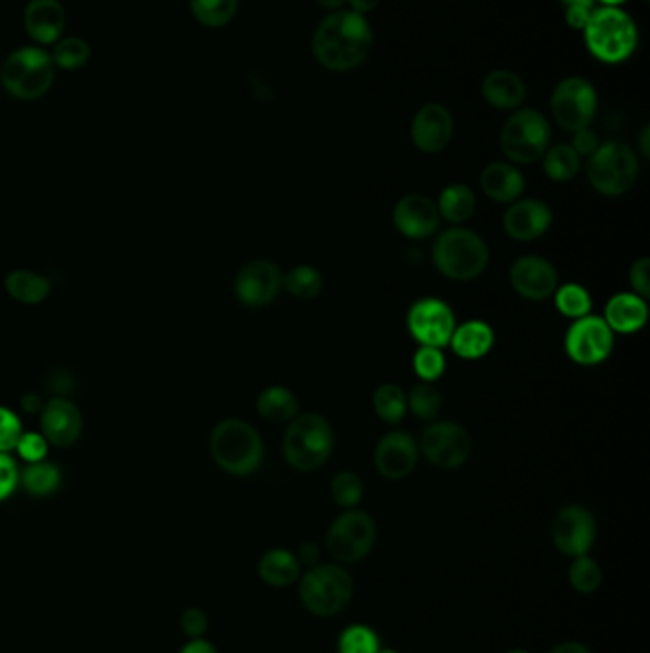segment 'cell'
Masks as SVG:
<instances>
[{
  "instance_id": "obj_42",
  "label": "cell",
  "mask_w": 650,
  "mask_h": 653,
  "mask_svg": "<svg viewBox=\"0 0 650 653\" xmlns=\"http://www.w3.org/2000/svg\"><path fill=\"white\" fill-rule=\"evenodd\" d=\"M412 367L422 383H435L443 377L446 370V360L443 349L435 346H420L412 357Z\"/></svg>"
},
{
  "instance_id": "obj_16",
  "label": "cell",
  "mask_w": 650,
  "mask_h": 653,
  "mask_svg": "<svg viewBox=\"0 0 650 653\" xmlns=\"http://www.w3.org/2000/svg\"><path fill=\"white\" fill-rule=\"evenodd\" d=\"M283 276L281 268L269 260L245 264L235 276V297L248 308H266L283 291Z\"/></svg>"
},
{
  "instance_id": "obj_10",
  "label": "cell",
  "mask_w": 650,
  "mask_h": 653,
  "mask_svg": "<svg viewBox=\"0 0 650 653\" xmlns=\"http://www.w3.org/2000/svg\"><path fill=\"white\" fill-rule=\"evenodd\" d=\"M378 527L368 512L347 509L326 532V550L338 564H355L372 553Z\"/></svg>"
},
{
  "instance_id": "obj_29",
  "label": "cell",
  "mask_w": 650,
  "mask_h": 653,
  "mask_svg": "<svg viewBox=\"0 0 650 653\" xmlns=\"http://www.w3.org/2000/svg\"><path fill=\"white\" fill-rule=\"evenodd\" d=\"M4 289H7L10 299L25 306L41 304L48 299L50 291H52L48 277H44L39 271L25 270V268L10 271L4 279Z\"/></svg>"
},
{
  "instance_id": "obj_35",
  "label": "cell",
  "mask_w": 650,
  "mask_h": 653,
  "mask_svg": "<svg viewBox=\"0 0 650 653\" xmlns=\"http://www.w3.org/2000/svg\"><path fill=\"white\" fill-rule=\"evenodd\" d=\"M372 405H375L376 415L388 425L401 422L409 411L407 394L399 384L393 383H383L376 388Z\"/></svg>"
},
{
  "instance_id": "obj_6",
  "label": "cell",
  "mask_w": 650,
  "mask_h": 653,
  "mask_svg": "<svg viewBox=\"0 0 650 653\" xmlns=\"http://www.w3.org/2000/svg\"><path fill=\"white\" fill-rule=\"evenodd\" d=\"M354 592V579L338 564H315L300 581V600L317 618L338 615L351 602Z\"/></svg>"
},
{
  "instance_id": "obj_51",
  "label": "cell",
  "mask_w": 650,
  "mask_h": 653,
  "mask_svg": "<svg viewBox=\"0 0 650 653\" xmlns=\"http://www.w3.org/2000/svg\"><path fill=\"white\" fill-rule=\"evenodd\" d=\"M297 560L300 564H307V566H315L318 560V547L312 540H305L300 545L297 550Z\"/></svg>"
},
{
  "instance_id": "obj_40",
  "label": "cell",
  "mask_w": 650,
  "mask_h": 653,
  "mask_svg": "<svg viewBox=\"0 0 650 653\" xmlns=\"http://www.w3.org/2000/svg\"><path fill=\"white\" fill-rule=\"evenodd\" d=\"M331 495H333L334 503L342 506V509H355L357 504L361 503L362 495H365V483L361 477L355 474L351 470H342L331 482Z\"/></svg>"
},
{
  "instance_id": "obj_3",
  "label": "cell",
  "mask_w": 650,
  "mask_h": 653,
  "mask_svg": "<svg viewBox=\"0 0 650 653\" xmlns=\"http://www.w3.org/2000/svg\"><path fill=\"white\" fill-rule=\"evenodd\" d=\"M433 264L453 281H472L487 270L490 253L481 235L474 229L454 226L433 243Z\"/></svg>"
},
{
  "instance_id": "obj_47",
  "label": "cell",
  "mask_w": 650,
  "mask_h": 653,
  "mask_svg": "<svg viewBox=\"0 0 650 653\" xmlns=\"http://www.w3.org/2000/svg\"><path fill=\"white\" fill-rule=\"evenodd\" d=\"M180 627L189 639H203L208 631V615L201 608H187L180 618Z\"/></svg>"
},
{
  "instance_id": "obj_28",
  "label": "cell",
  "mask_w": 650,
  "mask_h": 653,
  "mask_svg": "<svg viewBox=\"0 0 650 653\" xmlns=\"http://www.w3.org/2000/svg\"><path fill=\"white\" fill-rule=\"evenodd\" d=\"M258 574L269 587H289L302 576V564L286 548H271L258 561Z\"/></svg>"
},
{
  "instance_id": "obj_31",
  "label": "cell",
  "mask_w": 650,
  "mask_h": 653,
  "mask_svg": "<svg viewBox=\"0 0 650 653\" xmlns=\"http://www.w3.org/2000/svg\"><path fill=\"white\" fill-rule=\"evenodd\" d=\"M62 480V470L48 459L35 464H25L20 469V488L31 497L43 499L54 495L59 490Z\"/></svg>"
},
{
  "instance_id": "obj_26",
  "label": "cell",
  "mask_w": 650,
  "mask_h": 653,
  "mask_svg": "<svg viewBox=\"0 0 650 653\" xmlns=\"http://www.w3.org/2000/svg\"><path fill=\"white\" fill-rule=\"evenodd\" d=\"M483 98L496 109H519L527 100L523 78L508 69H496L483 78Z\"/></svg>"
},
{
  "instance_id": "obj_41",
  "label": "cell",
  "mask_w": 650,
  "mask_h": 653,
  "mask_svg": "<svg viewBox=\"0 0 650 653\" xmlns=\"http://www.w3.org/2000/svg\"><path fill=\"white\" fill-rule=\"evenodd\" d=\"M52 62L62 69H78L90 60V46L83 39L69 36V39H59L54 52L50 54Z\"/></svg>"
},
{
  "instance_id": "obj_17",
  "label": "cell",
  "mask_w": 650,
  "mask_h": 653,
  "mask_svg": "<svg viewBox=\"0 0 650 653\" xmlns=\"http://www.w3.org/2000/svg\"><path fill=\"white\" fill-rule=\"evenodd\" d=\"M509 283L524 300L542 302L557 291V268L544 256H521L509 268Z\"/></svg>"
},
{
  "instance_id": "obj_55",
  "label": "cell",
  "mask_w": 650,
  "mask_h": 653,
  "mask_svg": "<svg viewBox=\"0 0 650 653\" xmlns=\"http://www.w3.org/2000/svg\"><path fill=\"white\" fill-rule=\"evenodd\" d=\"M550 653H592L589 652V647L584 646L582 642H563V644H557V646L553 647L552 652Z\"/></svg>"
},
{
  "instance_id": "obj_20",
  "label": "cell",
  "mask_w": 650,
  "mask_h": 653,
  "mask_svg": "<svg viewBox=\"0 0 650 653\" xmlns=\"http://www.w3.org/2000/svg\"><path fill=\"white\" fill-rule=\"evenodd\" d=\"M420 448L409 432H389L376 443L375 467L386 480H403L416 469Z\"/></svg>"
},
{
  "instance_id": "obj_61",
  "label": "cell",
  "mask_w": 650,
  "mask_h": 653,
  "mask_svg": "<svg viewBox=\"0 0 650 653\" xmlns=\"http://www.w3.org/2000/svg\"><path fill=\"white\" fill-rule=\"evenodd\" d=\"M376 653H397V652H393V650H378V652H376Z\"/></svg>"
},
{
  "instance_id": "obj_37",
  "label": "cell",
  "mask_w": 650,
  "mask_h": 653,
  "mask_svg": "<svg viewBox=\"0 0 650 653\" xmlns=\"http://www.w3.org/2000/svg\"><path fill=\"white\" fill-rule=\"evenodd\" d=\"M192 12L206 28H224L234 20L239 0H189Z\"/></svg>"
},
{
  "instance_id": "obj_14",
  "label": "cell",
  "mask_w": 650,
  "mask_h": 653,
  "mask_svg": "<svg viewBox=\"0 0 650 653\" xmlns=\"http://www.w3.org/2000/svg\"><path fill=\"white\" fill-rule=\"evenodd\" d=\"M407 329L420 346L445 349L456 329V318L445 300L425 297L410 306Z\"/></svg>"
},
{
  "instance_id": "obj_21",
  "label": "cell",
  "mask_w": 650,
  "mask_h": 653,
  "mask_svg": "<svg viewBox=\"0 0 650 653\" xmlns=\"http://www.w3.org/2000/svg\"><path fill=\"white\" fill-rule=\"evenodd\" d=\"M553 213L548 203L540 200H517L503 213V232L516 242H537L552 227Z\"/></svg>"
},
{
  "instance_id": "obj_52",
  "label": "cell",
  "mask_w": 650,
  "mask_h": 653,
  "mask_svg": "<svg viewBox=\"0 0 650 653\" xmlns=\"http://www.w3.org/2000/svg\"><path fill=\"white\" fill-rule=\"evenodd\" d=\"M180 653H218L213 642H208L205 639H192L185 644Z\"/></svg>"
},
{
  "instance_id": "obj_4",
  "label": "cell",
  "mask_w": 650,
  "mask_h": 653,
  "mask_svg": "<svg viewBox=\"0 0 650 653\" xmlns=\"http://www.w3.org/2000/svg\"><path fill=\"white\" fill-rule=\"evenodd\" d=\"M334 451L331 422L317 413H302L290 420L283 438V457L300 472L321 469Z\"/></svg>"
},
{
  "instance_id": "obj_7",
  "label": "cell",
  "mask_w": 650,
  "mask_h": 653,
  "mask_svg": "<svg viewBox=\"0 0 650 653\" xmlns=\"http://www.w3.org/2000/svg\"><path fill=\"white\" fill-rule=\"evenodd\" d=\"M56 65L41 46H23L7 57L0 69V83L10 96L36 100L48 93L54 83Z\"/></svg>"
},
{
  "instance_id": "obj_36",
  "label": "cell",
  "mask_w": 650,
  "mask_h": 653,
  "mask_svg": "<svg viewBox=\"0 0 650 653\" xmlns=\"http://www.w3.org/2000/svg\"><path fill=\"white\" fill-rule=\"evenodd\" d=\"M553 300H555L559 312L573 321L589 315L592 308H594L592 295L586 287L578 283L561 285L557 287V291L553 292Z\"/></svg>"
},
{
  "instance_id": "obj_60",
  "label": "cell",
  "mask_w": 650,
  "mask_h": 653,
  "mask_svg": "<svg viewBox=\"0 0 650 653\" xmlns=\"http://www.w3.org/2000/svg\"><path fill=\"white\" fill-rule=\"evenodd\" d=\"M506 653H530L527 650H521V647H513V650H508Z\"/></svg>"
},
{
  "instance_id": "obj_48",
  "label": "cell",
  "mask_w": 650,
  "mask_h": 653,
  "mask_svg": "<svg viewBox=\"0 0 650 653\" xmlns=\"http://www.w3.org/2000/svg\"><path fill=\"white\" fill-rule=\"evenodd\" d=\"M650 260L647 256L637 258L636 263L631 264L629 268V283L631 289L639 297L649 299L650 297V281H649Z\"/></svg>"
},
{
  "instance_id": "obj_24",
  "label": "cell",
  "mask_w": 650,
  "mask_h": 653,
  "mask_svg": "<svg viewBox=\"0 0 650 653\" xmlns=\"http://www.w3.org/2000/svg\"><path fill=\"white\" fill-rule=\"evenodd\" d=\"M613 333L633 334L641 331L649 321L647 299L636 292H618L605 306V315Z\"/></svg>"
},
{
  "instance_id": "obj_22",
  "label": "cell",
  "mask_w": 650,
  "mask_h": 653,
  "mask_svg": "<svg viewBox=\"0 0 650 653\" xmlns=\"http://www.w3.org/2000/svg\"><path fill=\"white\" fill-rule=\"evenodd\" d=\"M441 214L437 203L422 193H410L397 201L393 224L409 239H425L437 232Z\"/></svg>"
},
{
  "instance_id": "obj_56",
  "label": "cell",
  "mask_w": 650,
  "mask_h": 653,
  "mask_svg": "<svg viewBox=\"0 0 650 653\" xmlns=\"http://www.w3.org/2000/svg\"><path fill=\"white\" fill-rule=\"evenodd\" d=\"M313 2H317L318 7L326 8V10H339V8L346 4L347 0H313Z\"/></svg>"
},
{
  "instance_id": "obj_25",
  "label": "cell",
  "mask_w": 650,
  "mask_h": 653,
  "mask_svg": "<svg viewBox=\"0 0 650 653\" xmlns=\"http://www.w3.org/2000/svg\"><path fill=\"white\" fill-rule=\"evenodd\" d=\"M479 182L487 197L502 205H511L513 201L521 200L524 192L523 172L519 171L513 163L498 161V163L487 164Z\"/></svg>"
},
{
  "instance_id": "obj_53",
  "label": "cell",
  "mask_w": 650,
  "mask_h": 653,
  "mask_svg": "<svg viewBox=\"0 0 650 653\" xmlns=\"http://www.w3.org/2000/svg\"><path fill=\"white\" fill-rule=\"evenodd\" d=\"M44 402L39 394H25L22 398V409L25 413L43 411Z\"/></svg>"
},
{
  "instance_id": "obj_19",
  "label": "cell",
  "mask_w": 650,
  "mask_h": 653,
  "mask_svg": "<svg viewBox=\"0 0 650 653\" xmlns=\"http://www.w3.org/2000/svg\"><path fill=\"white\" fill-rule=\"evenodd\" d=\"M41 415V433L54 448L67 449L77 443L83 433V413L77 404L65 396H54L44 402Z\"/></svg>"
},
{
  "instance_id": "obj_39",
  "label": "cell",
  "mask_w": 650,
  "mask_h": 653,
  "mask_svg": "<svg viewBox=\"0 0 650 653\" xmlns=\"http://www.w3.org/2000/svg\"><path fill=\"white\" fill-rule=\"evenodd\" d=\"M407 407L418 419L433 420L441 413L443 396L432 383H420L412 386V390L409 392Z\"/></svg>"
},
{
  "instance_id": "obj_33",
  "label": "cell",
  "mask_w": 650,
  "mask_h": 653,
  "mask_svg": "<svg viewBox=\"0 0 650 653\" xmlns=\"http://www.w3.org/2000/svg\"><path fill=\"white\" fill-rule=\"evenodd\" d=\"M325 287L323 274L310 264H300L283 276V289L290 297L300 300L317 299Z\"/></svg>"
},
{
  "instance_id": "obj_34",
  "label": "cell",
  "mask_w": 650,
  "mask_h": 653,
  "mask_svg": "<svg viewBox=\"0 0 650 653\" xmlns=\"http://www.w3.org/2000/svg\"><path fill=\"white\" fill-rule=\"evenodd\" d=\"M579 167H582V157L568 143L548 148L544 153L545 176L553 182H571L578 174Z\"/></svg>"
},
{
  "instance_id": "obj_15",
  "label": "cell",
  "mask_w": 650,
  "mask_h": 653,
  "mask_svg": "<svg viewBox=\"0 0 650 653\" xmlns=\"http://www.w3.org/2000/svg\"><path fill=\"white\" fill-rule=\"evenodd\" d=\"M597 537L594 514L586 506L566 504L553 516L552 540L559 553L578 558L589 553Z\"/></svg>"
},
{
  "instance_id": "obj_58",
  "label": "cell",
  "mask_w": 650,
  "mask_h": 653,
  "mask_svg": "<svg viewBox=\"0 0 650 653\" xmlns=\"http://www.w3.org/2000/svg\"><path fill=\"white\" fill-rule=\"evenodd\" d=\"M641 153L643 157H649V127L643 128V132H641Z\"/></svg>"
},
{
  "instance_id": "obj_44",
  "label": "cell",
  "mask_w": 650,
  "mask_h": 653,
  "mask_svg": "<svg viewBox=\"0 0 650 653\" xmlns=\"http://www.w3.org/2000/svg\"><path fill=\"white\" fill-rule=\"evenodd\" d=\"M378 650V639L368 627H349L339 639V653H376Z\"/></svg>"
},
{
  "instance_id": "obj_8",
  "label": "cell",
  "mask_w": 650,
  "mask_h": 653,
  "mask_svg": "<svg viewBox=\"0 0 650 653\" xmlns=\"http://www.w3.org/2000/svg\"><path fill=\"white\" fill-rule=\"evenodd\" d=\"M639 159L624 142H605L587 161V180L605 197H620L636 185Z\"/></svg>"
},
{
  "instance_id": "obj_50",
  "label": "cell",
  "mask_w": 650,
  "mask_h": 653,
  "mask_svg": "<svg viewBox=\"0 0 650 653\" xmlns=\"http://www.w3.org/2000/svg\"><path fill=\"white\" fill-rule=\"evenodd\" d=\"M594 12V8H566L565 20L568 23V28L584 29L586 28L589 15Z\"/></svg>"
},
{
  "instance_id": "obj_30",
  "label": "cell",
  "mask_w": 650,
  "mask_h": 653,
  "mask_svg": "<svg viewBox=\"0 0 650 653\" xmlns=\"http://www.w3.org/2000/svg\"><path fill=\"white\" fill-rule=\"evenodd\" d=\"M256 411L269 422H290L300 411V404L286 386H268L256 399Z\"/></svg>"
},
{
  "instance_id": "obj_45",
  "label": "cell",
  "mask_w": 650,
  "mask_h": 653,
  "mask_svg": "<svg viewBox=\"0 0 650 653\" xmlns=\"http://www.w3.org/2000/svg\"><path fill=\"white\" fill-rule=\"evenodd\" d=\"M23 430L25 428L20 415L7 405H0V453H14L15 443Z\"/></svg>"
},
{
  "instance_id": "obj_38",
  "label": "cell",
  "mask_w": 650,
  "mask_h": 653,
  "mask_svg": "<svg viewBox=\"0 0 650 653\" xmlns=\"http://www.w3.org/2000/svg\"><path fill=\"white\" fill-rule=\"evenodd\" d=\"M568 582L579 595H594L603 585V569L592 556L574 558L568 568Z\"/></svg>"
},
{
  "instance_id": "obj_49",
  "label": "cell",
  "mask_w": 650,
  "mask_h": 653,
  "mask_svg": "<svg viewBox=\"0 0 650 653\" xmlns=\"http://www.w3.org/2000/svg\"><path fill=\"white\" fill-rule=\"evenodd\" d=\"M573 143H571V148H573L579 157H592L594 156L597 148L602 146L599 143V138L595 135L592 128H582V130H576L573 132Z\"/></svg>"
},
{
  "instance_id": "obj_18",
  "label": "cell",
  "mask_w": 650,
  "mask_h": 653,
  "mask_svg": "<svg viewBox=\"0 0 650 653\" xmlns=\"http://www.w3.org/2000/svg\"><path fill=\"white\" fill-rule=\"evenodd\" d=\"M412 142L422 153H441L454 136L453 114L443 104L430 101L418 109L410 125Z\"/></svg>"
},
{
  "instance_id": "obj_32",
  "label": "cell",
  "mask_w": 650,
  "mask_h": 653,
  "mask_svg": "<svg viewBox=\"0 0 650 653\" xmlns=\"http://www.w3.org/2000/svg\"><path fill=\"white\" fill-rule=\"evenodd\" d=\"M475 206H477V200H475L474 190L464 184L446 185L438 195V214L441 218H445L454 226L469 221L474 216Z\"/></svg>"
},
{
  "instance_id": "obj_5",
  "label": "cell",
  "mask_w": 650,
  "mask_h": 653,
  "mask_svg": "<svg viewBox=\"0 0 650 653\" xmlns=\"http://www.w3.org/2000/svg\"><path fill=\"white\" fill-rule=\"evenodd\" d=\"M582 31L587 51L603 64L626 62L636 52L639 41L636 22L615 7L594 10Z\"/></svg>"
},
{
  "instance_id": "obj_43",
  "label": "cell",
  "mask_w": 650,
  "mask_h": 653,
  "mask_svg": "<svg viewBox=\"0 0 650 653\" xmlns=\"http://www.w3.org/2000/svg\"><path fill=\"white\" fill-rule=\"evenodd\" d=\"M50 443L44 438L41 430L31 432L23 430L20 440L15 443L14 453L23 464H35V462L46 461L48 459Z\"/></svg>"
},
{
  "instance_id": "obj_9",
  "label": "cell",
  "mask_w": 650,
  "mask_h": 653,
  "mask_svg": "<svg viewBox=\"0 0 650 653\" xmlns=\"http://www.w3.org/2000/svg\"><path fill=\"white\" fill-rule=\"evenodd\" d=\"M550 122L537 109H517L500 135L503 156L513 164L537 163L550 148Z\"/></svg>"
},
{
  "instance_id": "obj_57",
  "label": "cell",
  "mask_w": 650,
  "mask_h": 653,
  "mask_svg": "<svg viewBox=\"0 0 650 653\" xmlns=\"http://www.w3.org/2000/svg\"><path fill=\"white\" fill-rule=\"evenodd\" d=\"M561 4L565 8H594V0H561Z\"/></svg>"
},
{
  "instance_id": "obj_59",
  "label": "cell",
  "mask_w": 650,
  "mask_h": 653,
  "mask_svg": "<svg viewBox=\"0 0 650 653\" xmlns=\"http://www.w3.org/2000/svg\"><path fill=\"white\" fill-rule=\"evenodd\" d=\"M599 2H603V4H605V7L618 8V7H620V4H624V2H626V0H599Z\"/></svg>"
},
{
  "instance_id": "obj_13",
  "label": "cell",
  "mask_w": 650,
  "mask_h": 653,
  "mask_svg": "<svg viewBox=\"0 0 650 653\" xmlns=\"http://www.w3.org/2000/svg\"><path fill=\"white\" fill-rule=\"evenodd\" d=\"M615 349V333L599 315H584L574 320L565 334V352L574 363L594 367L607 362Z\"/></svg>"
},
{
  "instance_id": "obj_11",
  "label": "cell",
  "mask_w": 650,
  "mask_h": 653,
  "mask_svg": "<svg viewBox=\"0 0 650 653\" xmlns=\"http://www.w3.org/2000/svg\"><path fill=\"white\" fill-rule=\"evenodd\" d=\"M595 86L584 77H566L552 94L553 119L566 132L589 127L597 114Z\"/></svg>"
},
{
  "instance_id": "obj_12",
  "label": "cell",
  "mask_w": 650,
  "mask_h": 653,
  "mask_svg": "<svg viewBox=\"0 0 650 653\" xmlns=\"http://www.w3.org/2000/svg\"><path fill=\"white\" fill-rule=\"evenodd\" d=\"M420 451L437 469H459L472 454V436L458 422L437 420L424 428Z\"/></svg>"
},
{
  "instance_id": "obj_2",
  "label": "cell",
  "mask_w": 650,
  "mask_h": 653,
  "mask_svg": "<svg viewBox=\"0 0 650 653\" xmlns=\"http://www.w3.org/2000/svg\"><path fill=\"white\" fill-rule=\"evenodd\" d=\"M213 461L231 477H248L263 461V440L250 422L242 419L219 420L208 440Z\"/></svg>"
},
{
  "instance_id": "obj_1",
  "label": "cell",
  "mask_w": 650,
  "mask_h": 653,
  "mask_svg": "<svg viewBox=\"0 0 650 653\" xmlns=\"http://www.w3.org/2000/svg\"><path fill=\"white\" fill-rule=\"evenodd\" d=\"M375 33L367 18L354 10H336L313 33V54L331 72H354L367 62Z\"/></svg>"
},
{
  "instance_id": "obj_23",
  "label": "cell",
  "mask_w": 650,
  "mask_h": 653,
  "mask_svg": "<svg viewBox=\"0 0 650 653\" xmlns=\"http://www.w3.org/2000/svg\"><path fill=\"white\" fill-rule=\"evenodd\" d=\"M28 35L39 44H56L65 29V10L57 0H31L23 15Z\"/></svg>"
},
{
  "instance_id": "obj_54",
  "label": "cell",
  "mask_w": 650,
  "mask_h": 653,
  "mask_svg": "<svg viewBox=\"0 0 650 653\" xmlns=\"http://www.w3.org/2000/svg\"><path fill=\"white\" fill-rule=\"evenodd\" d=\"M347 2H349V7L354 12L361 15L372 12L380 4V0H347Z\"/></svg>"
},
{
  "instance_id": "obj_27",
  "label": "cell",
  "mask_w": 650,
  "mask_h": 653,
  "mask_svg": "<svg viewBox=\"0 0 650 653\" xmlns=\"http://www.w3.org/2000/svg\"><path fill=\"white\" fill-rule=\"evenodd\" d=\"M454 354L462 360H481L495 346V331L487 321L472 320L456 325L451 342Z\"/></svg>"
},
{
  "instance_id": "obj_46",
  "label": "cell",
  "mask_w": 650,
  "mask_h": 653,
  "mask_svg": "<svg viewBox=\"0 0 650 653\" xmlns=\"http://www.w3.org/2000/svg\"><path fill=\"white\" fill-rule=\"evenodd\" d=\"M20 488V467L12 453H0V503L14 495Z\"/></svg>"
}]
</instances>
